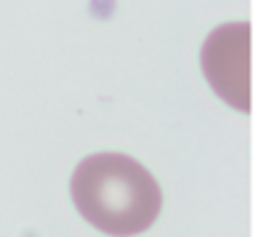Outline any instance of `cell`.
I'll use <instances>...</instances> for the list:
<instances>
[{
  "label": "cell",
  "instance_id": "obj_1",
  "mask_svg": "<svg viewBox=\"0 0 255 237\" xmlns=\"http://www.w3.org/2000/svg\"><path fill=\"white\" fill-rule=\"evenodd\" d=\"M77 212L105 235L133 237L151 227L163 207V194L143 163L123 153L84 158L72 176Z\"/></svg>",
  "mask_w": 255,
  "mask_h": 237
},
{
  "label": "cell",
  "instance_id": "obj_2",
  "mask_svg": "<svg viewBox=\"0 0 255 237\" xmlns=\"http://www.w3.org/2000/svg\"><path fill=\"white\" fill-rule=\"evenodd\" d=\"M202 69L227 105L250 113V23H227L212 31L202 49Z\"/></svg>",
  "mask_w": 255,
  "mask_h": 237
}]
</instances>
